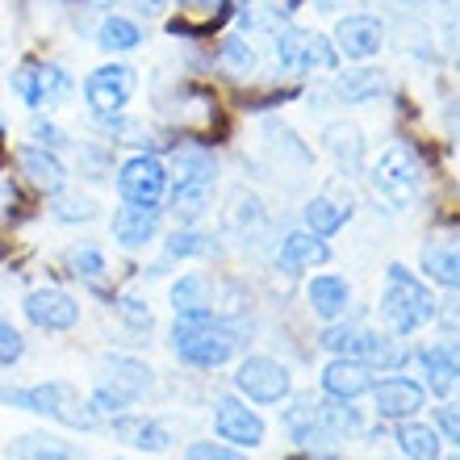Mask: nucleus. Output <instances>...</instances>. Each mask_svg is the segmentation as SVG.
Listing matches in <instances>:
<instances>
[{
	"label": "nucleus",
	"instance_id": "nucleus-1",
	"mask_svg": "<svg viewBox=\"0 0 460 460\" xmlns=\"http://www.w3.org/2000/svg\"><path fill=\"white\" fill-rule=\"evenodd\" d=\"M168 343L176 360L189 368H222L239 360L247 348V327L230 314H206V318H176L168 331Z\"/></svg>",
	"mask_w": 460,
	"mask_h": 460
},
{
	"label": "nucleus",
	"instance_id": "nucleus-2",
	"mask_svg": "<svg viewBox=\"0 0 460 460\" xmlns=\"http://www.w3.org/2000/svg\"><path fill=\"white\" fill-rule=\"evenodd\" d=\"M376 310H381L385 331H394V335H414V331H423L427 323H436L439 318L436 293L427 289L423 280L414 277L406 264H389L385 268V285H381Z\"/></svg>",
	"mask_w": 460,
	"mask_h": 460
},
{
	"label": "nucleus",
	"instance_id": "nucleus-3",
	"mask_svg": "<svg viewBox=\"0 0 460 460\" xmlns=\"http://www.w3.org/2000/svg\"><path fill=\"white\" fill-rule=\"evenodd\" d=\"M0 402H9L17 411H30L47 423H59L67 431H97L93 419L84 411V398L72 381L63 376H50V381H38V385H22V389H4L0 385Z\"/></svg>",
	"mask_w": 460,
	"mask_h": 460
},
{
	"label": "nucleus",
	"instance_id": "nucleus-4",
	"mask_svg": "<svg viewBox=\"0 0 460 460\" xmlns=\"http://www.w3.org/2000/svg\"><path fill=\"white\" fill-rule=\"evenodd\" d=\"M368 184L389 209H411L419 189H423V164L411 143H389L381 155L368 164Z\"/></svg>",
	"mask_w": 460,
	"mask_h": 460
},
{
	"label": "nucleus",
	"instance_id": "nucleus-5",
	"mask_svg": "<svg viewBox=\"0 0 460 460\" xmlns=\"http://www.w3.org/2000/svg\"><path fill=\"white\" fill-rule=\"evenodd\" d=\"M234 394L252 406H285L293 398V373L289 364H280L277 356H239L234 368Z\"/></svg>",
	"mask_w": 460,
	"mask_h": 460
},
{
	"label": "nucleus",
	"instance_id": "nucleus-6",
	"mask_svg": "<svg viewBox=\"0 0 460 460\" xmlns=\"http://www.w3.org/2000/svg\"><path fill=\"white\" fill-rule=\"evenodd\" d=\"M272 47H277V63L285 75H310L318 72H335L340 67V55L331 47V38L310 34L302 25H280L272 34Z\"/></svg>",
	"mask_w": 460,
	"mask_h": 460
},
{
	"label": "nucleus",
	"instance_id": "nucleus-7",
	"mask_svg": "<svg viewBox=\"0 0 460 460\" xmlns=\"http://www.w3.org/2000/svg\"><path fill=\"white\" fill-rule=\"evenodd\" d=\"M138 93V67L130 63H101L84 75V101L93 118H118Z\"/></svg>",
	"mask_w": 460,
	"mask_h": 460
},
{
	"label": "nucleus",
	"instance_id": "nucleus-8",
	"mask_svg": "<svg viewBox=\"0 0 460 460\" xmlns=\"http://www.w3.org/2000/svg\"><path fill=\"white\" fill-rule=\"evenodd\" d=\"M118 197L126 206H164V197H168V164L151 151H138V155L121 159L118 176Z\"/></svg>",
	"mask_w": 460,
	"mask_h": 460
},
{
	"label": "nucleus",
	"instance_id": "nucleus-9",
	"mask_svg": "<svg viewBox=\"0 0 460 460\" xmlns=\"http://www.w3.org/2000/svg\"><path fill=\"white\" fill-rule=\"evenodd\" d=\"M214 436L234 448H264L268 444V423L252 402H243L239 394H222L214 402Z\"/></svg>",
	"mask_w": 460,
	"mask_h": 460
},
{
	"label": "nucleus",
	"instance_id": "nucleus-10",
	"mask_svg": "<svg viewBox=\"0 0 460 460\" xmlns=\"http://www.w3.org/2000/svg\"><path fill=\"white\" fill-rule=\"evenodd\" d=\"M373 411L385 423H402V419H419V411L427 406V389L423 381H414L406 373H385L373 381Z\"/></svg>",
	"mask_w": 460,
	"mask_h": 460
},
{
	"label": "nucleus",
	"instance_id": "nucleus-11",
	"mask_svg": "<svg viewBox=\"0 0 460 460\" xmlns=\"http://www.w3.org/2000/svg\"><path fill=\"white\" fill-rule=\"evenodd\" d=\"M230 280H214L209 272H181L172 280L168 302L176 310V318H206V314H226L222 310V293H226Z\"/></svg>",
	"mask_w": 460,
	"mask_h": 460
},
{
	"label": "nucleus",
	"instance_id": "nucleus-12",
	"mask_svg": "<svg viewBox=\"0 0 460 460\" xmlns=\"http://www.w3.org/2000/svg\"><path fill=\"white\" fill-rule=\"evenodd\" d=\"M331 47L348 63L373 59V55H381V47H385V22L373 17V13H348V17H340V25H335Z\"/></svg>",
	"mask_w": 460,
	"mask_h": 460
},
{
	"label": "nucleus",
	"instance_id": "nucleus-13",
	"mask_svg": "<svg viewBox=\"0 0 460 460\" xmlns=\"http://www.w3.org/2000/svg\"><path fill=\"white\" fill-rule=\"evenodd\" d=\"M22 310H25V318H30V327L50 331V335H63V331L80 327V302H75L72 293L50 289V285H47V289L25 293Z\"/></svg>",
	"mask_w": 460,
	"mask_h": 460
},
{
	"label": "nucleus",
	"instance_id": "nucleus-14",
	"mask_svg": "<svg viewBox=\"0 0 460 460\" xmlns=\"http://www.w3.org/2000/svg\"><path fill=\"white\" fill-rule=\"evenodd\" d=\"M351 214H356L351 193H343L340 184H331V189L314 193L302 206V230H310V234H318V239H331V234H340V230L348 226Z\"/></svg>",
	"mask_w": 460,
	"mask_h": 460
},
{
	"label": "nucleus",
	"instance_id": "nucleus-15",
	"mask_svg": "<svg viewBox=\"0 0 460 460\" xmlns=\"http://www.w3.org/2000/svg\"><path fill=\"white\" fill-rule=\"evenodd\" d=\"M411 360H419L423 368V389L436 394L439 402H448L456 394V381H460V356H456V343L444 340V343H427V348L411 351Z\"/></svg>",
	"mask_w": 460,
	"mask_h": 460
},
{
	"label": "nucleus",
	"instance_id": "nucleus-16",
	"mask_svg": "<svg viewBox=\"0 0 460 460\" xmlns=\"http://www.w3.org/2000/svg\"><path fill=\"white\" fill-rule=\"evenodd\" d=\"M105 427L113 431V439H121V444L134 452H146V456H164V452L172 448L168 427L159 423V419H151V414L121 411V414H113Z\"/></svg>",
	"mask_w": 460,
	"mask_h": 460
},
{
	"label": "nucleus",
	"instance_id": "nucleus-17",
	"mask_svg": "<svg viewBox=\"0 0 460 460\" xmlns=\"http://www.w3.org/2000/svg\"><path fill=\"white\" fill-rule=\"evenodd\" d=\"M373 381H376V373L364 360H356V356H331L323 376H318L323 398H340V402L364 398V394L373 389Z\"/></svg>",
	"mask_w": 460,
	"mask_h": 460
},
{
	"label": "nucleus",
	"instance_id": "nucleus-18",
	"mask_svg": "<svg viewBox=\"0 0 460 460\" xmlns=\"http://www.w3.org/2000/svg\"><path fill=\"white\" fill-rule=\"evenodd\" d=\"M159 226H164V206H126V201H121L110 218L113 239H118L126 252H138L146 243H155Z\"/></svg>",
	"mask_w": 460,
	"mask_h": 460
},
{
	"label": "nucleus",
	"instance_id": "nucleus-19",
	"mask_svg": "<svg viewBox=\"0 0 460 460\" xmlns=\"http://www.w3.org/2000/svg\"><path fill=\"white\" fill-rule=\"evenodd\" d=\"M101 368H105L101 381H105L110 389H118L130 406L134 402H143L146 394L155 389V368H151L146 360H138V356H105Z\"/></svg>",
	"mask_w": 460,
	"mask_h": 460
},
{
	"label": "nucleus",
	"instance_id": "nucleus-20",
	"mask_svg": "<svg viewBox=\"0 0 460 460\" xmlns=\"http://www.w3.org/2000/svg\"><path fill=\"white\" fill-rule=\"evenodd\" d=\"M331 260V247L327 239H318L310 230H289L277 247V268L285 277H305V272H314Z\"/></svg>",
	"mask_w": 460,
	"mask_h": 460
},
{
	"label": "nucleus",
	"instance_id": "nucleus-21",
	"mask_svg": "<svg viewBox=\"0 0 460 460\" xmlns=\"http://www.w3.org/2000/svg\"><path fill=\"white\" fill-rule=\"evenodd\" d=\"M411 343L406 335H394V331H364L360 348H356V360H364L376 376L381 373H402L411 364Z\"/></svg>",
	"mask_w": 460,
	"mask_h": 460
},
{
	"label": "nucleus",
	"instance_id": "nucleus-22",
	"mask_svg": "<svg viewBox=\"0 0 460 460\" xmlns=\"http://www.w3.org/2000/svg\"><path fill=\"white\" fill-rule=\"evenodd\" d=\"M230 17V0H181V17H172L168 22V34L176 38H209L214 30H218L222 22Z\"/></svg>",
	"mask_w": 460,
	"mask_h": 460
},
{
	"label": "nucleus",
	"instance_id": "nucleus-23",
	"mask_svg": "<svg viewBox=\"0 0 460 460\" xmlns=\"http://www.w3.org/2000/svg\"><path fill=\"white\" fill-rule=\"evenodd\" d=\"M168 184H218V159L201 143H184L172 151Z\"/></svg>",
	"mask_w": 460,
	"mask_h": 460
},
{
	"label": "nucleus",
	"instance_id": "nucleus-24",
	"mask_svg": "<svg viewBox=\"0 0 460 460\" xmlns=\"http://www.w3.org/2000/svg\"><path fill=\"white\" fill-rule=\"evenodd\" d=\"M305 302H310V310H314L323 323L343 318L348 314V305H351L348 277H340V272H318V277H310V285H305Z\"/></svg>",
	"mask_w": 460,
	"mask_h": 460
},
{
	"label": "nucleus",
	"instance_id": "nucleus-25",
	"mask_svg": "<svg viewBox=\"0 0 460 460\" xmlns=\"http://www.w3.org/2000/svg\"><path fill=\"white\" fill-rule=\"evenodd\" d=\"M17 164H22L25 181L34 184V189H42V193H63V184H67V168H63L59 151H47V146H22L17 151Z\"/></svg>",
	"mask_w": 460,
	"mask_h": 460
},
{
	"label": "nucleus",
	"instance_id": "nucleus-26",
	"mask_svg": "<svg viewBox=\"0 0 460 460\" xmlns=\"http://www.w3.org/2000/svg\"><path fill=\"white\" fill-rule=\"evenodd\" d=\"M323 146L331 151L340 176H360L364 172V134L360 126H348V121H331L323 130Z\"/></svg>",
	"mask_w": 460,
	"mask_h": 460
},
{
	"label": "nucleus",
	"instance_id": "nucleus-27",
	"mask_svg": "<svg viewBox=\"0 0 460 460\" xmlns=\"http://www.w3.org/2000/svg\"><path fill=\"white\" fill-rule=\"evenodd\" d=\"M419 268L427 272V280H431V285L456 293V285H460V252H456V239H427L423 243V255H419Z\"/></svg>",
	"mask_w": 460,
	"mask_h": 460
},
{
	"label": "nucleus",
	"instance_id": "nucleus-28",
	"mask_svg": "<svg viewBox=\"0 0 460 460\" xmlns=\"http://www.w3.org/2000/svg\"><path fill=\"white\" fill-rule=\"evenodd\" d=\"M331 93L340 105H368L385 93V72L381 67H351V72H335Z\"/></svg>",
	"mask_w": 460,
	"mask_h": 460
},
{
	"label": "nucleus",
	"instance_id": "nucleus-29",
	"mask_svg": "<svg viewBox=\"0 0 460 460\" xmlns=\"http://www.w3.org/2000/svg\"><path fill=\"white\" fill-rule=\"evenodd\" d=\"M394 444L406 460H439L444 456V439L436 436L431 423H419V419H402L394 423Z\"/></svg>",
	"mask_w": 460,
	"mask_h": 460
},
{
	"label": "nucleus",
	"instance_id": "nucleus-30",
	"mask_svg": "<svg viewBox=\"0 0 460 460\" xmlns=\"http://www.w3.org/2000/svg\"><path fill=\"white\" fill-rule=\"evenodd\" d=\"M168 209L181 226H197L214 206V184H168Z\"/></svg>",
	"mask_w": 460,
	"mask_h": 460
},
{
	"label": "nucleus",
	"instance_id": "nucleus-31",
	"mask_svg": "<svg viewBox=\"0 0 460 460\" xmlns=\"http://www.w3.org/2000/svg\"><path fill=\"white\" fill-rule=\"evenodd\" d=\"M17 460H84V448L63 436H17L13 439Z\"/></svg>",
	"mask_w": 460,
	"mask_h": 460
},
{
	"label": "nucleus",
	"instance_id": "nucleus-32",
	"mask_svg": "<svg viewBox=\"0 0 460 460\" xmlns=\"http://www.w3.org/2000/svg\"><path fill=\"white\" fill-rule=\"evenodd\" d=\"M143 25L134 17H121V13H110L105 22L97 25V47L110 50V55H126V50H138L143 47Z\"/></svg>",
	"mask_w": 460,
	"mask_h": 460
},
{
	"label": "nucleus",
	"instance_id": "nucleus-33",
	"mask_svg": "<svg viewBox=\"0 0 460 460\" xmlns=\"http://www.w3.org/2000/svg\"><path fill=\"white\" fill-rule=\"evenodd\" d=\"M164 252L168 260H206V255H222V243L206 230H193V226H176L164 239Z\"/></svg>",
	"mask_w": 460,
	"mask_h": 460
},
{
	"label": "nucleus",
	"instance_id": "nucleus-34",
	"mask_svg": "<svg viewBox=\"0 0 460 460\" xmlns=\"http://www.w3.org/2000/svg\"><path fill=\"white\" fill-rule=\"evenodd\" d=\"M218 63H222V72H230L234 80H252L255 67H260V55H255L252 47V38H243V34H226L218 42Z\"/></svg>",
	"mask_w": 460,
	"mask_h": 460
},
{
	"label": "nucleus",
	"instance_id": "nucleus-35",
	"mask_svg": "<svg viewBox=\"0 0 460 460\" xmlns=\"http://www.w3.org/2000/svg\"><path fill=\"white\" fill-rule=\"evenodd\" d=\"M360 335H364L360 323H343V318H335V323H327V327H323V335H318V348L331 351V356H356V348H360Z\"/></svg>",
	"mask_w": 460,
	"mask_h": 460
},
{
	"label": "nucleus",
	"instance_id": "nucleus-36",
	"mask_svg": "<svg viewBox=\"0 0 460 460\" xmlns=\"http://www.w3.org/2000/svg\"><path fill=\"white\" fill-rule=\"evenodd\" d=\"M38 88H42V110H55V105L72 97L75 80L63 72L59 63H38Z\"/></svg>",
	"mask_w": 460,
	"mask_h": 460
},
{
	"label": "nucleus",
	"instance_id": "nucleus-37",
	"mask_svg": "<svg viewBox=\"0 0 460 460\" xmlns=\"http://www.w3.org/2000/svg\"><path fill=\"white\" fill-rule=\"evenodd\" d=\"M67 264H72V277H84V280L105 277V252H101L97 243H80V247H72Z\"/></svg>",
	"mask_w": 460,
	"mask_h": 460
},
{
	"label": "nucleus",
	"instance_id": "nucleus-38",
	"mask_svg": "<svg viewBox=\"0 0 460 460\" xmlns=\"http://www.w3.org/2000/svg\"><path fill=\"white\" fill-rule=\"evenodd\" d=\"M50 214H55L59 222H93L101 214V206L93 201V197H63V193H55Z\"/></svg>",
	"mask_w": 460,
	"mask_h": 460
},
{
	"label": "nucleus",
	"instance_id": "nucleus-39",
	"mask_svg": "<svg viewBox=\"0 0 460 460\" xmlns=\"http://www.w3.org/2000/svg\"><path fill=\"white\" fill-rule=\"evenodd\" d=\"M184 460H252V456L234 448V444H222V439H193L184 448Z\"/></svg>",
	"mask_w": 460,
	"mask_h": 460
},
{
	"label": "nucleus",
	"instance_id": "nucleus-40",
	"mask_svg": "<svg viewBox=\"0 0 460 460\" xmlns=\"http://www.w3.org/2000/svg\"><path fill=\"white\" fill-rule=\"evenodd\" d=\"M13 93H17V101L22 105H30V110H42V88H38V63H25V67H17L13 72Z\"/></svg>",
	"mask_w": 460,
	"mask_h": 460
},
{
	"label": "nucleus",
	"instance_id": "nucleus-41",
	"mask_svg": "<svg viewBox=\"0 0 460 460\" xmlns=\"http://www.w3.org/2000/svg\"><path fill=\"white\" fill-rule=\"evenodd\" d=\"M118 318L126 323L130 331H151V305L143 302V297H134V293H121L118 302Z\"/></svg>",
	"mask_w": 460,
	"mask_h": 460
},
{
	"label": "nucleus",
	"instance_id": "nucleus-42",
	"mask_svg": "<svg viewBox=\"0 0 460 460\" xmlns=\"http://www.w3.org/2000/svg\"><path fill=\"white\" fill-rule=\"evenodd\" d=\"M431 427H436V436L444 439L448 448H456L460 444V414H456V406H452V398L431 411Z\"/></svg>",
	"mask_w": 460,
	"mask_h": 460
},
{
	"label": "nucleus",
	"instance_id": "nucleus-43",
	"mask_svg": "<svg viewBox=\"0 0 460 460\" xmlns=\"http://www.w3.org/2000/svg\"><path fill=\"white\" fill-rule=\"evenodd\" d=\"M22 356H25V335L13 327L9 318H0V368H13Z\"/></svg>",
	"mask_w": 460,
	"mask_h": 460
},
{
	"label": "nucleus",
	"instance_id": "nucleus-44",
	"mask_svg": "<svg viewBox=\"0 0 460 460\" xmlns=\"http://www.w3.org/2000/svg\"><path fill=\"white\" fill-rule=\"evenodd\" d=\"M30 138H38V146H47V151H59V146H67V134H63L55 121H42V118L30 121Z\"/></svg>",
	"mask_w": 460,
	"mask_h": 460
},
{
	"label": "nucleus",
	"instance_id": "nucleus-45",
	"mask_svg": "<svg viewBox=\"0 0 460 460\" xmlns=\"http://www.w3.org/2000/svg\"><path fill=\"white\" fill-rule=\"evenodd\" d=\"M289 460H343V456H340L335 448H331V452H310V448H302L297 456H289Z\"/></svg>",
	"mask_w": 460,
	"mask_h": 460
},
{
	"label": "nucleus",
	"instance_id": "nucleus-46",
	"mask_svg": "<svg viewBox=\"0 0 460 460\" xmlns=\"http://www.w3.org/2000/svg\"><path fill=\"white\" fill-rule=\"evenodd\" d=\"M314 4H318L323 13H340L343 4H348V0H314Z\"/></svg>",
	"mask_w": 460,
	"mask_h": 460
},
{
	"label": "nucleus",
	"instance_id": "nucleus-47",
	"mask_svg": "<svg viewBox=\"0 0 460 460\" xmlns=\"http://www.w3.org/2000/svg\"><path fill=\"white\" fill-rule=\"evenodd\" d=\"M402 4H406V9H423L427 0H402Z\"/></svg>",
	"mask_w": 460,
	"mask_h": 460
},
{
	"label": "nucleus",
	"instance_id": "nucleus-48",
	"mask_svg": "<svg viewBox=\"0 0 460 460\" xmlns=\"http://www.w3.org/2000/svg\"><path fill=\"white\" fill-rule=\"evenodd\" d=\"M143 4H146V9H159V4H164V0H143Z\"/></svg>",
	"mask_w": 460,
	"mask_h": 460
},
{
	"label": "nucleus",
	"instance_id": "nucleus-49",
	"mask_svg": "<svg viewBox=\"0 0 460 460\" xmlns=\"http://www.w3.org/2000/svg\"><path fill=\"white\" fill-rule=\"evenodd\" d=\"M439 460H460V456H456V448H448V456H439Z\"/></svg>",
	"mask_w": 460,
	"mask_h": 460
},
{
	"label": "nucleus",
	"instance_id": "nucleus-50",
	"mask_svg": "<svg viewBox=\"0 0 460 460\" xmlns=\"http://www.w3.org/2000/svg\"><path fill=\"white\" fill-rule=\"evenodd\" d=\"M0 138H4V113H0Z\"/></svg>",
	"mask_w": 460,
	"mask_h": 460
},
{
	"label": "nucleus",
	"instance_id": "nucleus-51",
	"mask_svg": "<svg viewBox=\"0 0 460 460\" xmlns=\"http://www.w3.org/2000/svg\"><path fill=\"white\" fill-rule=\"evenodd\" d=\"M97 4H118V0H97Z\"/></svg>",
	"mask_w": 460,
	"mask_h": 460
},
{
	"label": "nucleus",
	"instance_id": "nucleus-52",
	"mask_svg": "<svg viewBox=\"0 0 460 460\" xmlns=\"http://www.w3.org/2000/svg\"><path fill=\"white\" fill-rule=\"evenodd\" d=\"M9 460H17V456H9Z\"/></svg>",
	"mask_w": 460,
	"mask_h": 460
}]
</instances>
